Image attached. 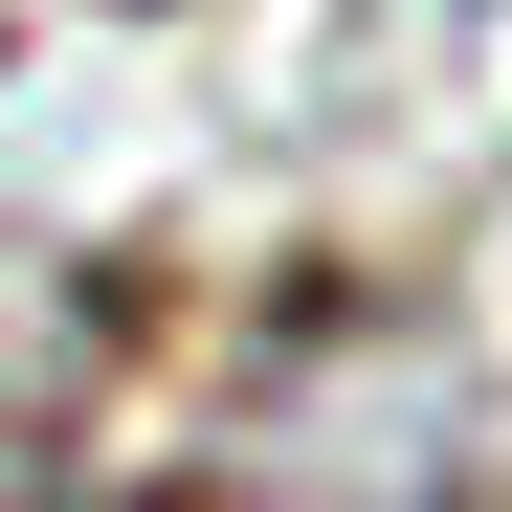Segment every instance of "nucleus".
Segmentation results:
<instances>
[{
  "mask_svg": "<svg viewBox=\"0 0 512 512\" xmlns=\"http://www.w3.org/2000/svg\"><path fill=\"white\" fill-rule=\"evenodd\" d=\"M23 512H156V490H23Z\"/></svg>",
  "mask_w": 512,
  "mask_h": 512,
  "instance_id": "obj_1",
  "label": "nucleus"
}]
</instances>
